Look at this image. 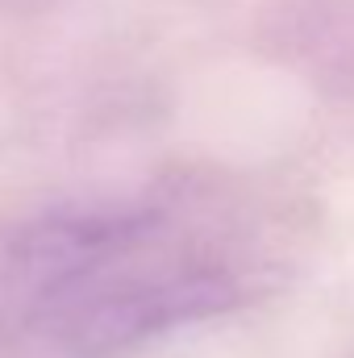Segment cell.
Instances as JSON below:
<instances>
[{
    "mask_svg": "<svg viewBox=\"0 0 354 358\" xmlns=\"http://www.w3.org/2000/svg\"><path fill=\"white\" fill-rule=\"evenodd\" d=\"M229 229L163 200L71 204L0 238V355L125 358L255 292Z\"/></svg>",
    "mask_w": 354,
    "mask_h": 358,
    "instance_id": "1",
    "label": "cell"
}]
</instances>
